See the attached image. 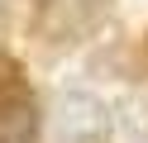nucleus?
Wrapping results in <instances>:
<instances>
[{"label":"nucleus","mask_w":148,"mask_h":143,"mask_svg":"<svg viewBox=\"0 0 148 143\" xmlns=\"http://www.w3.org/2000/svg\"><path fill=\"white\" fill-rule=\"evenodd\" d=\"M110 14V0H43L38 5V34L48 43H81L100 29Z\"/></svg>","instance_id":"nucleus-3"},{"label":"nucleus","mask_w":148,"mask_h":143,"mask_svg":"<svg viewBox=\"0 0 148 143\" xmlns=\"http://www.w3.org/2000/svg\"><path fill=\"white\" fill-rule=\"evenodd\" d=\"M38 138V105L24 81L19 62L0 53V143H34Z\"/></svg>","instance_id":"nucleus-1"},{"label":"nucleus","mask_w":148,"mask_h":143,"mask_svg":"<svg viewBox=\"0 0 148 143\" xmlns=\"http://www.w3.org/2000/svg\"><path fill=\"white\" fill-rule=\"evenodd\" d=\"M53 138L58 143H105L110 110L86 91H62L58 105H53Z\"/></svg>","instance_id":"nucleus-2"}]
</instances>
